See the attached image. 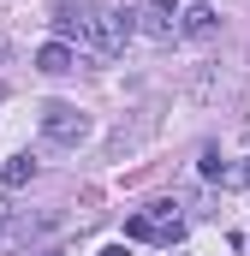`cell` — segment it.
<instances>
[{"label":"cell","instance_id":"obj_1","mask_svg":"<svg viewBox=\"0 0 250 256\" xmlns=\"http://www.w3.org/2000/svg\"><path fill=\"white\" fill-rule=\"evenodd\" d=\"M54 30H60L66 42H78V48L102 54V60H114L125 42L137 36V30H131V12H102V6H90V0H60Z\"/></svg>","mask_w":250,"mask_h":256},{"label":"cell","instance_id":"obj_2","mask_svg":"<svg viewBox=\"0 0 250 256\" xmlns=\"http://www.w3.org/2000/svg\"><path fill=\"white\" fill-rule=\"evenodd\" d=\"M125 238H137V244H179L185 238V214L173 208V196H161V202H149V208H137L125 220Z\"/></svg>","mask_w":250,"mask_h":256},{"label":"cell","instance_id":"obj_3","mask_svg":"<svg viewBox=\"0 0 250 256\" xmlns=\"http://www.w3.org/2000/svg\"><path fill=\"white\" fill-rule=\"evenodd\" d=\"M42 137L54 149H78V143H90V114L72 108V102H48L42 108Z\"/></svg>","mask_w":250,"mask_h":256},{"label":"cell","instance_id":"obj_4","mask_svg":"<svg viewBox=\"0 0 250 256\" xmlns=\"http://www.w3.org/2000/svg\"><path fill=\"white\" fill-rule=\"evenodd\" d=\"M131 30H143V36L167 42V36L179 30V12H173V0H149L143 12H131Z\"/></svg>","mask_w":250,"mask_h":256},{"label":"cell","instance_id":"obj_5","mask_svg":"<svg viewBox=\"0 0 250 256\" xmlns=\"http://www.w3.org/2000/svg\"><path fill=\"white\" fill-rule=\"evenodd\" d=\"M72 66H78L72 42H48V48H36V72H48V78H66Z\"/></svg>","mask_w":250,"mask_h":256},{"label":"cell","instance_id":"obj_6","mask_svg":"<svg viewBox=\"0 0 250 256\" xmlns=\"http://www.w3.org/2000/svg\"><path fill=\"white\" fill-rule=\"evenodd\" d=\"M179 30H185V36H196V42H208V36L220 30V18H214V6H202V0H196V6H185Z\"/></svg>","mask_w":250,"mask_h":256},{"label":"cell","instance_id":"obj_7","mask_svg":"<svg viewBox=\"0 0 250 256\" xmlns=\"http://www.w3.org/2000/svg\"><path fill=\"white\" fill-rule=\"evenodd\" d=\"M30 179H36V161H30V155L6 161V173H0V185H6V191H18V185H30Z\"/></svg>","mask_w":250,"mask_h":256},{"label":"cell","instance_id":"obj_8","mask_svg":"<svg viewBox=\"0 0 250 256\" xmlns=\"http://www.w3.org/2000/svg\"><path fill=\"white\" fill-rule=\"evenodd\" d=\"M196 173H202V179H220V185H226V161H220V155H214V149H208V155H202V167H196Z\"/></svg>","mask_w":250,"mask_h":256},{"label":"cell","instance_id":"obj_9","mask_svg":"<svg viewBox=\"0 0 250 256\" xmlns=\"http://www.w3.org/2000/svg\"><path fill=\"white\" fill-rule=\"evenodd\" d=\"M226 185H244V191H250V161H244V167H226Z\"/></svg>","mask_w":250,"mask_h":256},{"label":"cell","instance_id":"obj_10","mask_svg":"<svg viewBox=\"0 0 250 256\" xmlns=\"http://www.w3.org/2000/svg\"><path fill=\"white\" fill-rule=\"evenodd\" d=\"M102 256H125V244H108V250H102Z\"/></svg>","mask_w":250,"mask_h":256},{"label":"cell","instance_id":"obj_11","mask_svg":"<svg viewBox=\"0 0 250 256\" xmlns=\"http://www.w3.org/2000/svg\"><path fill=\"white\" fill-rule=\"evenodd\" d=\"M6 54H12V42H0V60H6Z\"/></svg>","mask_w":250,"mask_h":256},{"label":"cell","instance_id":"obj_12","mask_svg":"<svg viewBox=\"0 0 250 256\" xmlns=\"http://www.w3.org/2000/svg\"><path fill=\"white\" fill-rule=\"evenodd\" d=\"M42 256H66V250H42Z\"/></svg>","mask_w":250,"mask_h":256}]
</instances>
